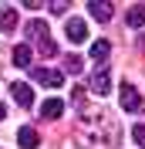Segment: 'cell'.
I'll list each match as a JSON object with an SVG mask.
<instances>
[{"label": "cell", "instance_id": "1", "mask_svg": "<svg viewBox=\"0 0 145 149\" xmlns=\"http://www.w3.org/2000/svg\"><path fill=\"white\" fill-rule=\"evenodd\" d=\"M24 34H27V41L37 44V51H41L44 58H54L57 54L54 41H51V27H47L44 20H27V24H24Z\"/></svg>", "mask_w": 145, "mask_h": 149}, {"label": "cell", "instance_id": "2", "mask_svg": "<svg viewBox=\"0 0 145 149\" xmlns=\"http://www.w3.org/2000/svg\"><path fill=\"white\" fill-rule=\"evenodd\" d=\"M118 98H122V109L125 112H132V115H135V112H142L145 105H142V98H138V92H135V85H122V92H118Z\"/></svg>", "mask_w": 145, "mask_h": 149}, {"label": "cell", "instance_id": "3", "mask_svg": "<svg viewBox=\"0 0 145 149\" xmlns=\"http://www.w3.org/2000/svg\"><path fill=\"white\" fill-rule=\"evenodd\" d=\"M30 74H34V81L44 85V88H61V85H64V74L54 71V68H34Z\"/></svg>", "mask_w": 145, "mask_h": 149}, {"label": "cell", "instance_id": "4", "mask_svg": "<svg viewBox=\"0 0 145 149\" xmlns=\"http://www.w3.org/2000/svg\"><path fill=\"white\" fill-rule=\"evenodd\" d=\"M64 34H68L71 44H81V41H88V24H84L81 17H71L68 24H64Z\"/></svg>", "mask_w": 145, "mask_h": 149}, {"label": "cell", "instance_id": "5", "mask_svg": "<svg viewBox=\"0 0 145 149\" xmlns=\"http://www.w3.org/2000/svg\"><path fill=\"white\" fill-rule=\"evenodd\" d=\"M91 92L98 95V98H105V95L111 92V74L105 71V68H95V74H91Z\"/></svg>", "mask_w": 145, "mask_h": 149}, {"label": "cell", "instance_id": "6", "mask_svg": "<svg viewBox=\"0 0 145 149\" xmlns=\"http://www.w3.org/2000/svg\"><path fill=\"white\" fill-rule=\"evenodd\" d=\"M10 95H14V102H17L20 109H30V105H34V92H30L27 81H14L10 85Z\"/></svg>", "mask_w": 145, "mask_h": 149}, {"label": "cell", "instance_id": "7", "mask_svg": "<svg viewBox=\"0 0 145 149\" xmlns=\"http://www.w3.org/2000/svg\"><path fill=\"white\" fill-rule=\"evenodd\" d=\"M17 146H20V149H37V146H41V136H37V129H30V125L17 129Z\"/></svg>", "mask_w": 145, "mask_h": 149}, {"label": "cell", "instance_id": "8", "mask_svg": "<svg viewBox=\"0 0 145 149\" xmlns=\"http://www.w3.org/2000/svg\"><path fill=\"white\" fill-rule=\"evenodd\" d=\"M88 14H91L95 20H111L115 7H111L108 0H91V3H88Z\"/></svg>", "mask_w": 145, "mask_h": 149}, {"label": "cell", "instance_id": "9", "mask_svg": "<svg viewBox=\"0 0 145 149\" xmlns=\"http://www.w3.org/2000/svg\"><path fill=\"white\" fill-rule=\"evenodd\" d=\"M10 61L17 68H30V61H34V51H30V44H17L14 51H10Z\"/></svg>", "mask_w": 145, "mask_h": 149}, {"label": "cell", "instance_id": "10", "mask_svg": "<svg viewBox=\"0 0 145 149\" xmlns=\"http://www.w3.org/2000/svg\"><path fill=\"white\" fill-rule=\"evenodd\" d=\"M0 31H3V34H14V31H17V10L14 7L0 10Z\"/></svg>", "mask_w": 145, "mask_h": 149}, {"label": "cell", "instance_id": "11", "mask_svg": "<svg viewBox=\"0 0 145 149\" xmlns=\"http://www.w3.org/2000/svg\"><path fill=\"white\" fill-rule=\"evenodd\" d=\"M37 112H41L44 119H61V112H64V102H61V98H47V102L41 105Z\"/></svg>", "mask_w": 145, "mask_h": 149}, {"label": "cell", "instance_id": "12", "mask_svg": "<svg viewBox=\"0 0 145 149\" xmlns=\"http://www.w3.org/2000/svg\"><path fill=\"white\" fill-rule=\"evenodd\" d=\"M108 51H111V44L105 37L95 41V44H91V61H95V65H105V61H108Z\"/></svg>", "mask_w": 145, "mask_h": 149}, {"label": "cell", "instance_id": "13", "mask_svg": "<svg viewBox=\"0 0 145 149\" xmlns=\"http://www.w3.org/2000/svg\"><path fill=\"white\" fill-rule=\"evenodd\" d=\"M125 24H128V27H142V24H145V3H135V7H128Z\"/></svg>", "mask_w": 145, "mask_h": 149}, {"label": "cell", "instance_id": "14", "mask_svg": "<svg viewBox=\"0 0 145 149\" xmlns=\"http://www.w3.org/2000/svg\"><path fill=\"white\" fill-rule=\"evenodd\" d=\"M64 71H68V74H81V58L68 54V58H64Z\"/></svg>", "mask_w": 145, "mask_h": 149}, {"label": "cell", "instance_id": "15", "mask_svg": "<svg viewBox=\"0 0 145 149\" xmlns=\"http://www.w3.org/2000/svg\"><path fill=\"white\" fill-rule=\"evenodd\" d=\"M132 139H135V142H138V146H142V149H145V122H138L135 129H132Z\"/></svg>", "mask_w": 145, "mask_h": 149}, {"label": "cell", "instance_id": "16", "mask_svg": "<svg viewBox=\"0 0 145 149\" xmlns=\"http://www.w3.org/2000/svg\"><path fill=\"white\" fill-rule=\"evenodd\" d=\"M51 10H54V14H64V10H68V3H64V0H54V3H51Z\"/></svg>", "mask_w": 145, "mask_h": 149}, {"label": "cell", "instance_id": "17", "mask_svg": "<svg viewBox=\"0 0 145 149\" xmlns=\"http://www.w3.org/2000/svg\"><path fill=\"white\" fill-rule=\"evenodd\" d=\"M41 3H44V0H24V7H27V10H41Z\"/></svg>", "mask_w": 145, "mask_h": 149}, {"label": "cell", "instance_id": "18", "mask_svg": "<svg viewBox=\"0 0 145 149\" xmlns=\"http://www.w3.org/2000/svg\"><path fill=\"white\" fill-rule=\"evenodd\" d=\"M3 115H7V105H3V102H0V122H3Z\"/></svg>", "mask_w": 145, "mask_h": 149}]
</instances>
